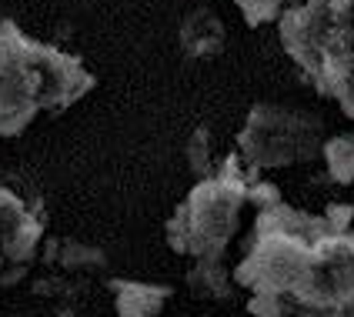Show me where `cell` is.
Segmentation results:
<instances>
[{"mask_svg":"<svg viewBox=\"0 0 354 317\" xmlns=\"http://www.w3.org/2000/svg\"><path fill=\"white\" fill-rule=\"evenodd\" d=\"M37 264L47 267V271H60V274H71V278L91 280V284L107 278V267H111L104 247L74 238H44Z\"/></svg>","mask_w":354,"mask_h":317,"instance_id":"cell-7","label":"cell"},{"mask_svg":"<svg viewBox=\"0 0 354 317\" xmlns=\"http://www.w3.org/2000/svg\"><path fill=\"white\" fill-rule=\"evenodd\" d=\"M94 84L74 54L27 37L10 17L0 20V140L24 134L40 114H64Z\"/></svg>","mask_w":354,"mask_h":317,"instance_id":"cell-2","label":"cell"},{"mask_svg":"<svg viewBox=\"0 0 354 317\" xmlns=\"http://www.w3.org/2000/svg\"><path fill=\"white\" fill-rule=\"evenodd\" d=\"M87 291H91V280L47 271V267H40V278L34 280V294L40 300H47L57 317H77L84 300H87Z\"/></svg>","mask_w":354,"mask_h":317,"instance_id":"cell-11","label":"cell"},{"mask_svg":"<svg viewBox=\"0 0 354 317\" xmlns=\"http://www.w3.org/2000/svg\"><path fill=\"white\" fill-rule=\"evenodd\" d=\"M277 198L281 191L271 180H261L257 167H251L241 154H231L177 204L164 227L167 247L180 258H221L241 231L244 207L257 211L261 204Z\"/></svg>","mask_w":354,"mask_h":317,"instance_id":"cell-3","label":"cell"},{"mask_svg":"<svg viewBox=\"0 0 354 317\" xmlns=\"http://www.w3.org/2000/svg\"><path fill=\"white\" fill-rule=\"evenodd\" d=\"M187 291L197 300H211V304H227L237 294L234 271L227 267L224 254L221 258H194V267L187 271Z\"/></svg>","mask_w":354,"mask_h":317,"instance_id":"cell-10","label":"cell"},{"mask_svg":"<svg viewBox=\"0 0 354 317\" xmlns=\"http://www.w3.org/2000/svg\"><path fill=\"white\" fill-rule=\"evenodd\" d=\"M237 10L244 14L248 20V27H264V23H271L284 14V3L288 0H234Z\"/></svg>","mask_w":354,"mask_h":317,"instance_id":"cell-14","label":"cell"},{"mask_svg":"<svg viewBox=\"0 0 354 317\" xmlns=\"http://www.w3.org/2000/svg\"><path fill=\"white\" fill-rule=\"evenodd\" d=\"M234 280L254 317H354V207L308 214L284 198L261 204Z\"/></svg>","mask_w":354,"mask_h":317,"instance_id":"cell-1","label":"cell"},{"mask_svg":"<svg viewBox=\"0 0 354 317\" xmlns=\"http://www.w3.org/2000/svg\"><path fill=\"white\" fill-rule=\"evenodd\" d=\"M184 157H187V167H191V174H194L197 180L211 177V174L217 171V164H221V160H214V137H211V131H207V127H197L194 134L187 137Z\"/></svg>","mask_w":354,"mask_h":317,"instance_id":"cell-13","label":"cell"},{"mask_svg":"<svg viewBox=\"0 0 354 317\" xmlns=\"http://www.w3.org/2000/svg\"><path fill=\"white\" fill-rule=\"evenodd\" d=\"M177 44H180V50H184L187 60H214L224 50V44H227L224 20L217 17L211 7H194L180 20Z\"/></svg>","mask_w":354,"mask_h":317,"instance_id":"cell-8","label":"cell"},{"mask_svg":"<svg viewBox=\"0 0 354 317\" xmlns=\"http://www.w3.org/2000/svg\"><path fill=\"white\" fill-rule=\"evenodd\" d=\"M288 57L354 120V0H304L277 17Z\"/></svg>","mask_w":354,"mask_h":317,"instance_id":"cell-4","label":"cell"},{"mask_svg":"<svg viewBox=\"0 0 354 317\" xmlns=\"http://www.w3.org/2000/svg\"><path fill=\"white\" fill-rule=\"evenodd\" d=\"M324 120L284 104H254L237 134V154L257 171L308 164L324 147Z\"/></svg>","mask_w":354,"mask_h":317,"instance_id":"cell-5","label":"cell"},{"mask_svg":"<svg viewBox=\"0 0 354 317\" xmlns=\"http://www.w3.org/2000/svg\"><path fill=\"white\" fill-rule=\"evenodd\" d=\"M107 291L114 298L118 317H160L174 294L167 284H144L127 278H107Z\"/></svg>","mask_w":354,"mask_h":317,"instance_id":"cell-9","label":"cell"},{"mask_svg":"<svg viewBox=\"0 0 354 317\" xmlns=\"http://www.w3.org/2000/svg\"><path fill=\"white\" fill-rule=\"evenodd\" d=\"M47 214L34 200L0 184V287L30 274L44 247Z\"/></svg>","mask_w":354,"mask_h":317,"instance_id":"cell-6","label":"cell"},{"mask_svg":"<svg viewBox=\"0 0 354 317\" xmlns=\"http://www.w3.org/2000/svg\"><path fill=\"white\" fill-rule=\"evenodd\" d=\"M321 157L328 167V177L348 187L354 184V134H335V137L324 140L321 147Z\"/></svg>","mask_w":354,"mask_h":317,"instance_id":"cell-12","label":"cell"}]
</instances>
